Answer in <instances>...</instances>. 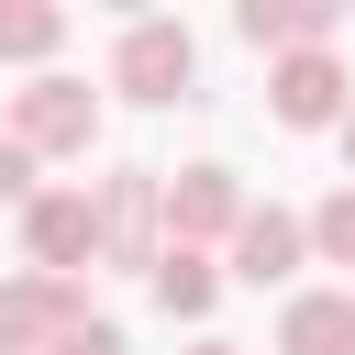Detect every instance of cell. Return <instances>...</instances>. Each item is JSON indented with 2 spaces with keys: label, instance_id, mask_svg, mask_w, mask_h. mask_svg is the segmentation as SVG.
I'll return each instance as SVG.
<instances>
[{
  "label": "cell",
  "instance_id": "obj_2",
  "mask_svg": "<svg viewBox=\"0 0 355 355\" xmlns=\"http://www.w3.org/2000/svg\"><path fill=\"white\" fill-rule=\"evenodd\" d=\"M189 78H200V33L189 22H166V11H144V22H122V44H111V89L122 100H189Z\"/></svg>",
  "mask_w": 355,
  "mask_h": 355
},
{
  "label": "cell",
  "instance_id": "obj_9",
  "mask_svg": "<svg viewBox=\"0 0 355 355\" xmlns=\"http://www.w3.org/2000/svg\"><path fill=\"white\" fill-rule=\"evenodd\" d=\"M333 22H344L333 0H244V11H233V33H244L255 55H322Z\"/></svg>",
  "mask_w": 355,
  "mask_h": 355
},
{
  "label": "cell",
  "instance_id": "obj_3",
  "mask_svg": "<svg viewBox=\"0 0 355 355\" xmlns=\"http://www.w3.org/2000/svg\"><path fill=\"white\" fill-rule=\"evenodd\" d=\"M89 200H100V266L155 277V255H166V178H155V166H122V178H100Z\"/></svg>",
  "mask_w": 355,
  "mask_h": 355
},
{
  "label": "cell",
  "instance_id": "obj_7",
  "mask_svg": "<svg viewBox=\"0 0 355 355\" xmlns=\"http://www.w3.org/2000/svg\"><path fill=\"white\" fill-rule=\"evenodd\" d=\"M266 111H277L288 133H344V111H355L344 55H333V44H322V55H277V67H266Z\"/></svg>",
  "mask_w": 355,
  "mask_h": 355
},
{
  "label": "cell",
  "instance_id": "obj_1",
  "mask_svg": "<svg viewBox=\"0 0 355 355\" xmlns=\"http://www.w3.org/2000/svg\"><path fill=\"white\" fill-rule=\"evenodd\" d=\"M11 144H22L33 166H44V155H89V144H100V89H89V78H55V67L22 78V89H11Z\"/></svg>",
  "mask_w": 355,
  "mask_h": 355
},
{
  "label": "cell",
  "instance_id": "obj_6",
  "mask_svg": "<svg viewBox=\"0 0 355 355\" xmlns=\"http://www.w3.org/2000/svg\"><path fill=\"white\" fill-rule=\"evenodd\" d=\"M78 322H89V288H78V277H44V266L0 277V355H44V344L78 333Z\"/></svg>",
  "mask_w": 355,
  "mask_h": 355
},
{
  "label": "cell",
  "instance_id": "obj_16",
  "mask_svg": "<svg viewBox=\"0 0 355 355\" xmlns=\"http://www.w3.org/2000/svg\"><path fill=\"white\" fill-rule=\"evenodd\" d=\"M189 355H244V344H222V333H200V344H189Z\"/></svg>",
  "mask_w": 355,
  "mask_h": 355
},
{
  "label": "cell",
  "instance_id": "obj_17",
  "mask_svg": "<svg viewBox=\"0 0 355 355\" xmlns=\"http://www.w3.org/2000/svg\"><path fill=\"white\" fill-rule=\"evenodd\" d=\"M344 178H355V111H344Z\"/></svg>",
  "mask_w": 355,
  "mask_h": 355
},
{
  "label": "cell",
  "instance_id": "obj_11",
  "mask_svg": "<svg viewBox=\"0 0 355 355\" xmlns=\"http://www.w3.org/2000/svg\"><path fill=\"white\" fill-rule=\"evenodd\" d=\"M144 288H155V311H166V322H211V300H222V266H211L200 244H166Z\"/></svg>",
  "mask_w": 355,
  "mask_h": 355
},
{
  "label": "cell",
  "instance_id": "obj_8",
  "mask_svg": "<svg viewBox=\"0 0 355 355\" xmlns=\"http://www.w3.org/2000/svg\"><path fill=\"white\" fill-rule=\"evenodd\" d=\"M300 266H311V211H277V200H266V211H244V233H233V266H222V277H244V288H288Z\"/></svg>",
  "mask_w": 355,
  "mask_h": 355
},
{
  "label": "cell",
  "instance_id": "obj_4",
  "mask_svg": "<svg viewBox=\"0 0 355 355\" xmlns=\"http://www.w3.org/2000/svg\"><path fill=\"white\" fill-rule=\"evenodd\" d=\"M244 211H255V200H244V178H233V166H211V155L166 178V244H200V255H211V244H233V233H244Z\"/></svg>",
  "mask_w": 355,
  "mask_h": 355
},
{
  "label": "cell",
  "instance_id": "obj_14",
  "mask_svg": "<svg viewBox=\"0 0 355 355\" xmlns=\"http://www.w3.org/2000/svg\"><path fill=\"white\" fill-rule=\"evenodd\" d=\"M44 355H133V344H122V322H100V311H89V322H78V333H55Z\"/></svg>",
  "mask_w": 355,
  "mask_h": 355
},
{
  "label": "cell",
  "instance_id": "obj_15",
  "mask_svg": "<svg viewBox=\"0 0 355 355\" xmlns=\"http://www.w3.org/2000/svg\"><path fill=\"white\" fill-rule=\"evenodd\" d=\"M22 200H33V155L0 133V211H22Z\"/></svg>",
  "mask_w": 355,
  "mask_h": 355
},
{
  "label": "cell",
  "instance_id": "obj_5",
  "mask_svg": "<svg viewBox=\"0 0 355 355\" xmlns=\"http://www.w3.org/2000/svg\"><path fill=\"white\" fill-rule=\"evenodd\" d=\"M22 255H33L44 277L100 266V200H89V189H33V200H22Z\"/></svg>",
  "mask_w": 355,
  "mask_h": 355
},
{
  "label": "cell",
  "instance_id": "obj_10",
  "mask_svg": "<svg viewBox=\"0 0 355 355\" xmlns=\"http://www.w3.org/2000/svg\"><path fill=\"white\" fill-rule=\"evenodd\" d=\"M277 355H355V288H288Z\"/></svg>",
  "mask_w": 355,
  "mask_h": 355
},
{
  "label": "cell",
  "instance_id": "obj_13",
  "mask_svg": "<svg viewBox=\"0 0 355 355\" xmlns=\"http://www.w3.org/2000/svg\"><path fill=\"white\" fill-rule=\"evenodd\" d=\"M311 255H322V266H355V178L311 211Z\"/></svg>",
  "mask_w": 355,
  "mask_h": 355
},
{
  "label": "cell",
  "instance_id": "obj_12",
  "mask_svg": "<svg viewBox=\"0 0 355 355\" xmlns=\"http://www.w3.org/2000/svg\"><path fill=\"white\" fill-rule=\"evenodd\" d=\"M55 44H67V11H55V0H0V67H33V78H44Z\"/></svg>",
  "mask_w": 355,
  "mask_h": 355
}]
</instances>
